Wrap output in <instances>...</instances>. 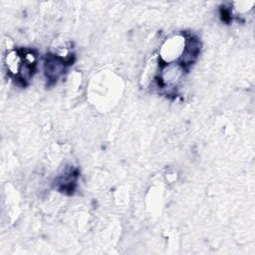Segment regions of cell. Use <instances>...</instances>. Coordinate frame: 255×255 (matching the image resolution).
Here are the masks:
<instances>
[{
    "label": "cell",
    "instance_id": "cell-1",
    "mask_svg": "<svg viewBox=\"0 0 255 255\" xmlns=\"http://www.w3.org/2000/svg\"><path fill=\"white\" fill-rule=\"evenodd\" d=\"M185 67L179 62L162 63L157 74L158 86L162 89L173 90L183 80Z\"/></svg>",
    "mask_w": 255,
    "mask_h": 255
},
{
    "label": "cell",
    "instance_id": "cell-2",
    "mask_svg": "<svg viewBox=\"0 0 255 255\" xmlns=\"http://www.w3.org/2000/svg\"><path fill=\"white\" fill-rule=\"evenodd\" d=\"M186 37L181 34L173 35L167 38L161 45L159 57L162 63L178 62L184 49Z\"/></svg>",
    "mask_w": 255,
    "mask_h": 255
},
{
    "label": "cell",
    "instance_id": "cell-3",
    "mask_svg": "<svg viewBox=\"0 0 255 255\" xmlns=\"http://www.w3.org/2000/svg\"><path fill=\"white\" fill-rule=\"evenodd\" d=\"M68 62L57 55H49L44 61L43 71L50 82L57 81L65 73Z\"/></svg>",
    "mask_w": 255,
    "mask_h": 255
},
{
    "label": "cell",
    "instance_id": "cell-4",
    "mask_svg": "<svg viewBox=\"0 0 255 255\" xmlns=\"http://www.w3.org/2000/svg\"><path fill=\"white\" fill-rule=\"evenodd\" d=\"M201 44L199 40L195 37H186L185 45L181 57L179 59V63L184 67H187L195 62L197 57L199 56Z\"/></svg>",
    "mask_w": 255,
    "mask_h": 255
},
{
    "label": "cell",
    "instance_id": "cell-5",
    "mask_svg": "<svg viewBox=\"0 0 255 255\" xmlns=\"http://www.w3.org/2000/svg\"><path fill=\"white\" fill-rule=\"evenodd\" d=\"M4 63H5V66L7 68L8 73L17 78V76L19 74V71H20V68L23 64L22 52H20L18 50L8 51L5 55Z\"/></svg>",
    "mask_w": 255,
    "mask_h": 255
}]
</instances>
